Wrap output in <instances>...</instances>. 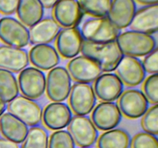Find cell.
Here are the masks:
<instances>
[{
    "label": "cell",
    "instance_id": "obj_3",
    "mask_svg": "<svg viewBox=\"0 0 158 148\" xmlns=\"http://www.w3.org/2000/svg\"><path fill=\"white\" fill-rule=\"evenodd\" d=\"M83 39L93 43H106L116 41L120 30L107 17L91 18L86 20L80 29Z\"/></svg>",
    "mask_w": 158,
    "mask_h": 148
},
{
    "label": "cell",
    "instance_id": "obj_17",
    "mask_svg": "<svg viewBox=\"0 0 158 148\" xmlns=\"http://www.w3.org/2000/svg\"><path fill=\"white\" fill-rule=\"evenodd\" d=\"M93 89L95 96L101 101L114 102L123 92V84L116 74L106 72L94 81Z\"/></svg>",
    "mask_w": 158,
    "mask_h": 148
},
{
    "label": "cell",
    "instance_id": "obj_35",
    "mask_svg": "<svg viewBox=\"0 0 158 148\" xmlns=\"http://www.w3.org/2000/svg\"><path fill=\"white\" fill-rule=\"evenodd\" d=\"M0 148H19V146L15 142L6 138H0Z\"/></svg>",
    "mask_w": 158,
    "mask_h": 148
},
{
    "label": "cell",
    "instance_id": "obj_22",
    "mask_svg": "<svg viewBox=\"0 0 158 148\" xmlns=\"http://www.w3.org/2000/svg\"><path fill=\"white\" fill-rule=\"evenodd\" d=\"M60 31V27L52 18H42L29 29V43L43 45L53 41Z\"/></svg>",
    "mask_w": 158,
    "mask_h": 148
},
{
    "label": "cell",
    "instance_id": "obj_15",
    "mask_svg": "<svg viewBox=\"0 0 158 148\" xmlns=\"http://www.w3.org/2000/svg\"><path fill=\"white\" fill-rule=\"evenodd\" d=\"M83 41V37L79 28L63 29L56 37L57 52L64 59L74 58L80 52Z\"/></svg>",
    "mask_w": 158,
    "mask_h": 148
},
{
    "label": "cell",
    "instance_id": "obj_26",
    "mask_svg": "<svg viewBox=\"0 0 158 148\" xmlns=\"http://www.w3.org/2000/svg\"><path fill=\"white\" fill-rule=\"evenodd\" d=\"M16 77L12 72L0 69V100L5 103L12 101L19 95Z\"/></svg>",
    "mask_w": 158,
    "mask_h": 148
},
{
    "label": "cell",
    "instance_id": "obj_13",
    "mask_svg": "<svg viewBox=\"0 0 158 148\" xmlns=\"http://www.w3.org/2000/svg\"><path fill=\"white\" fill-rule=\"evenodd\" d=\"M121 119V113L114 102H101L94 108L91 114V121L94 126L103 131L114 129Z\"/></svg>",
    "mask_w": 158,
    "mask_h": 148
},
{
    "label": "cell",
    "instance_id": "obj_16",
    "mask_svg": "<svg viewBox=\"0 0 158 148\" xmlns=\"http://www.w3.org/2000/svg\"><path fill=\"white\" fill-rule=\"evenodd\" d=\"M72 117V112L68 105L63 102H52L45 107L42 120L47 129L60 130L68 126Z\"/></svg>",
    "mask_w": 158,
    "mask_h": 148
},
{
    "label": "cell",
    "instance_id": "obj_30",
    "mask_svg": "<svg viewBox=\"0 0 158 148\" xmlns=\"http://www.w3.org/2000/svg\"><path fill=\"white\" fill-rule=\"evenodd\" d=\"M48 148H75V143L68 131L60 130L50 135Z\"/></svg>",
    "mask_w": 158,
    "mask_h": 148
},
{
    "label": "cell",
    "instance_id": "obj_19",
    "mask_svg": "<svg viewBox=\"0 0 158 148\" xmlns=\"http://www.w3.org/2000/svg\"><path fill=\"white\" fill-rule=\"evenodd\" d=\"M129 27L132 31L153 35L158 29V5L148 6L136 10Z\"/></svg>",
    "mask_w": 158,
    "mask_h": 148
},
{
    "label": "cell",
    "instance_id": "obj_12",
    "mask_svg": "<svg viewBox=\"0 0 158 148\" xmlns=\"http://www.w3.org/2000/svg\"><path fill=\"white\" fill-rule=\"evenodd\" d=\"M52 9V18L63 29L77 27L83 16L77 0H58Z\"/></svg>",
    "mask_w": 158,
    "mask_h": 148
},
{
    "label": "cell",
    "instance_id": "obj_4",
    "mask_svg": "<svg viewBox=\"0 0 158 148\" xmlns=\"http://www.w3.org/2000/svg\"><path fill=\"white\" fill-rule=\"evenodd\" d=\"M72 82L67 69L56 66L49 70L46 77V92L52 102H63L70 92Z\"/></svg>",
    "mask_w": 158,
    "mask_h": 148
},
{
    "label": "cell",
    "instance_id": "obj_29",
    "mask_svg": "<svg viewBox=\"0 0 158 148\" xmlns=\"http://www.w3.org/2000/svg\"><path fill=\"white\" fill-rule=\"evenodd\" d=\"M141 126L145 133L157 136L158 134V106L154 105L148 109L141 120Z\"/></svg>",
    "mask_w": 158,
    "mask_h": 148
},
{
    "label": "cell",
    "instance_id": "obj_27",
    "mask_svg": "<svg viewBox=\"0 0 158 148\" xmlns=\"http://www.w3.org/2000/svg\"><path fill=\"white\" fill-rule=\"evenodd\" d=\"M112 0H77L83 13L93 18L106 17Z\"/></svg>",
    "mask_w": 158,
    "mask_h": 148
},
{
    "label": "cell",
    "instance_id": "obj_38",
    "mask_svg": "<svg viewBox=\"0 0 158 148\" xmlns=\"http://www.w3.org/2000/svg\"><path fill=\"white\" fill-rule=\"evenodd\" d=\"M6 109V103H3V102L0 100V116H1L2 113H4Z\"/></svg>",
    "mask_w": 158,
    "mask_h": 148
},
{
    "label": "cell",
    "instance_id": "obj_36",
    "mask_svg": "<svg viewBox=\"0 0 158 148\" xmlns=\"http://www.w3.org/2000/svg\"><path fill=\"white\" fill-rule=\"evenodd\" d=\"M44 9H51L58 0H39Z\"/></svg>",
    "mask_w": 158,
    "mask_h": 148
},
{
    "label": "cell",
    "instance_id": "obj_10",
    "mask_svg": "<svg viewBox=\"0 0 158 148\" xmlns=\"http://www.w3.org/2000/svg\"><path fill=\"white\" fill-rule=\"evenodd\" d=\"M148 101L139 89H126L118 98V107L122 115L128 119L143 117L148 109Z\"/></svg>",
    "mask_w": 158,
    "mask_h": 148
},
{
    "label": "cell",
    "instance_id": "obj_34",
    "mask_svg": "<svg viewBox=\"0 0 158 148\" xmlns=\"http://www.w3.org/2000/svg\"><path fill=\"white\" fill-rule=\"evenodd\" d=\"M19 0H0V13L10 15L15 12Z\"/></svg>",
    "mask_w": 158,
    "mask_h": 148
},
{
    "label": "cell",
    "instance_id": "obj_25",
    "mask_svg": "<svg viewBox=\"0 0 158 148\" xmlns=\"http://www.w3.org/2000/svg\"><path fill=\"white\" fill-rule=\"evenodd\" d=\"M131 137L126 130L113 129L102 134L97 140V148H129Z\"/></svg>",
    "mask_w": 158,
    "mask_h": 148
},
{
    "label": "cell",
    "instance_id": "obj_6",
    "mask_svg": "<svg viewBox=\"0 0 158 148\" xmlns=\"http://www.w3.org/2000/svg\"><path fill=\"white\" fill-rule=\"evenodd\" d=\"M6 109L29 126H35L41 122L43 109L35 101L23 96H17L12 101L8 103Z\"/></svg>",
    "mask_w": 158,
    "mask_h": 148
},
{
    "label": "cell",
    "instance_id": "obj_20",
    "mask_svg": "<svg viewBox=\"0 0 158 148\" xmlns=\"http://www.w3.org/2000/svg\"><path fill=\"white\" fill-rule=\"evenodd\" d=\"M29 55L25 49L0 46V69L11 72H19L29 63Z\"/></svg>",
    "mask_w": 158,
    "mask_h": 148
},
{
    "label": "cell",
    "instance_id": "obj_11",
    "mask_svg": "<svg viewBox=\"0 0 158 148\" xmlns=\"http://www.w3.org/2000/svg\"><path fill=\"white\" fill-rule=\"evenodd\" d=\"M66 69L74 81L87 84L95 81L102 74L99 65L84 56H79L71 59L68 63Z\"/></svg>",
    "mask_w": 158,
    "mask_h": 148
},
{
    "label": "cell",
    "instance_id": "obj_7",
    "mask_svg": "<svg viewBox=\"0 0 158 148\" xmlns=\"http://www.w3.org/2000/svg\"><path fill=\"white\" fill-rule=\"evenodd\" d=\"M0 40L6 46L23 49L29 43V29L10 16L0 18Z\"/></svg>",
    "mask_w": 158,
    "mask_h": 148
},
{
    "label": "cell",
    "instance_id": "obj_31",
    "mask_svg": "<svg viewBox=\"0 0 158 148\" xmlns=\"http://www.w3.org/2000/svg\"><path fill=\"white\" fill-rule=\"evenodd\" d=\"M143 95L151 104H157L158 103V75L152 74L143 80Z\"/></svg>",
    "mask_w": 158,
    "mask_h": 148
},
{
    "label": "cell",
    "instance_id": "obj_1",
    "mask_svg": "<svg viewBox=\"0 0 158 148\" xmlns=\"http://www.w3.org/2000/svg\"><path fill=\"white\" fill-rule=\"evenodd\" d=\"M83 56L88 57L99 65L102 72H112L123 56L117 42L93 43L83 40L81 46Z\"/></svg>",
    "mask_w": 158,
    "mask_h": 148
},
{
    "label": "cell",
    "instance_id": "obj_33",
    "mask_svg": "<svg viewBox=\"0 0 158 148\" xmlns=\"http://www.w3.org/2000/svg\"><path fill=\"white\" fill-rule=\"evenodd\" d=\"M145 72L151 74L157 73L158 72V49L156 48L154 51L146 56L142 63Z\"/></svg>",
    "mask_w": 158,
    "mask_h": 148
},
{
    "label": "cell",
    "instance_id": "obj_32",
    "mask_svg": "<svg viewBox=\"0 0 158 148\" xmlns=\"http://www.w3.org/2000/svg\"><path fill=\"white\" fill-rule=\"evenodd\" d=\"M131 148H158V140L156 136L148 133H139L131 140Z\"/></svg>",
    "mask_w": 158,
    "mask_h": 148
},
{
    "label": "cell",
    "instance_id": "obj_37",
    "mask_svg": "<svg viewBox=\"0 0 158 148\" xmlns=\"http://www.w3.org/2000/svg\"><path fill=\"white\" fill-rule=\"evenodd\" d=\"M135 2H137L138 4L142 5V6H153V5H157L158 0H134Z\"/></svg>",
    "mask_w": 158,
    "mask_h": 148
},
{
    "label": "cell",
    "instance_id": "obj_39",
    "mask_svg": "<svg viewBox=\"0 0 158 148\" xmlns=\"http://www.w3.org/2000/svg\"><path fill=\"white\" fill-rule=\"evenodd\" d=\"M85 148H86V147H85Z\"/></svg>",
    "mask_w": 158,
    "mask_h": 148
},
{
    "label": "cell",
    "instance_id": "obj_21",
    "mask_svg": "<svg viewBox=\"0 0 158 148\" xmlns=\"http://www.w3.org/2000/svg\"><path fill=\"white\" fill-rule=\"evenodd\" d=\"M29 60L34 67L40 70H50L60 63V55L56 49L49 44L35 45L31 48Z\"/></svg>",
    "mask_w": 158,
    "mask_h": 148
},
{
    "label": "cell",
    "instance_id": "obj_5",
    "mask_svg": "<svg viewBox=\"0 0 158 148\" xmlns=\"http://www.w3.org/2000/svg\"><path fill=\"white\" fill-rule=\"evenodd\" d=\"M19 90L22 96L35 100L40 98L46 90V76L35 67H27L19 72Z\"/></svg>",
    "mask_w": 158,
    "mask_h": 148
},
{
    "label": "cell",
    "instance_id": "obj_18",
    "mask_svg": "<svg viewBox=\"0 0 158 148\" xmlns=\"http://www.w3.org/2000/svg\"><path fill=\"white\" fill-rule=\"evenodd\" d=\"M136 10L134 0H112L106 17L120 30L129 27Z\"/></svg>",
    "mask_w": 158,
    "mask_h": 148
},
{
    "label": "cell",
    "instance_id": "obj_2",
    "mask_svg": "<svg viewBox=\"0 0 158 148\" xmlns=\"http://www.w3.org/2000/svg\"><path fill=\"white\" fill-rule=\"evenodd\" d=\"M116 42L123 55L136 58L146 56L157 48V41L152 35L132 30L119 34Z\"/></svg>",
    "mask_w": 158,
    "mask_h": 148
},
{
    "label": "cell",
    "instance_id": "obj_8",
    "mask_svg": "<svg viewBox=\"0 0 158 148\" xmlns=\"http://www.w3.org/2000/svg\"><path fill=\"white\" fill-rule=\"evenodd\" d=\"M70 109L76 116H86L95 107L96 99L93 86L87 83H76L69 95Z\"/></svg>",
    "mask_w": 158,
    "mask_h": 148
},
{
    "label": "cell",
    "instance_id": "obj_14",
    "mask_svg": "<svg viewBox=\"0 0 158 148\" xmlns=\"http://www.w3.org/2000/svg\"><path fill=\"white\" fill-rule=\"evenodd\" d=\"M116 75L123 84L133 87L143 83L146 76L142 63L136 57L124 56L116 68Z\"/></svg>",
    "mask_w": 158,
    "mask_h": 148
},
{
    "label": "cell",
    "instance_id": "obj_24",
    "mask_svg": "<svg viewBox=\"0 0 158 148\" xmlns=\"http://www.w3.org/2000/svg\"><path fill=\"white\" fill-rule=\"evenodd\" d=\"M15 12L19 21L30 28L43 18L44 8L39 0H19Z\"/></svg>",
    "mask_w": 158,
    "mask_h": 148
},
{
    "label": "cell",
    "instance_id": "obj_28",
    "mask_svg": "<svg viewBox=\"0 0 158 148\" xmlns=\"http://www.w3.org/2000/svg\"><path fill=\"white\" fill-rule=\"evenodd\" d=\"M49 137L46 130L41 126H32L29 129L21 148H48Z\"/></svg>",
    "mask_w": 158,
    "mask_h": 148
},
{
    "label": "cell",
    "instance_id": "obj_9",
    "mask_svg": "<svg viewBox=\"0 0 158 148\" xmlns=\"http://www.w3.org/2000/svg\"><path fill=\"white\" fill-rule=\"evenodd\" d=\"M68 132L74 143L80 147H89L95 143L98 132L90 119L85 116L72 117L68 124Z\"/></svg>",
    "mask_w": 158,
    "mask_h": 148
},
{
    "label": "cell",
    "instance_id": "obj_23",
    "mask_svg": "<svg viewBox=\"0 0 158 148\" xmlns=\"http://www.w3.org/2000/svg\"><path fill=\"white\" fill-rule=\"evenodd\" d=\"M28 131L27 125L10 113H4L0 116V132L7 140L16 143H23Z\"/></svg>",
    "mask_w": 158,
    "mask_h": 148
}]
</instances>
